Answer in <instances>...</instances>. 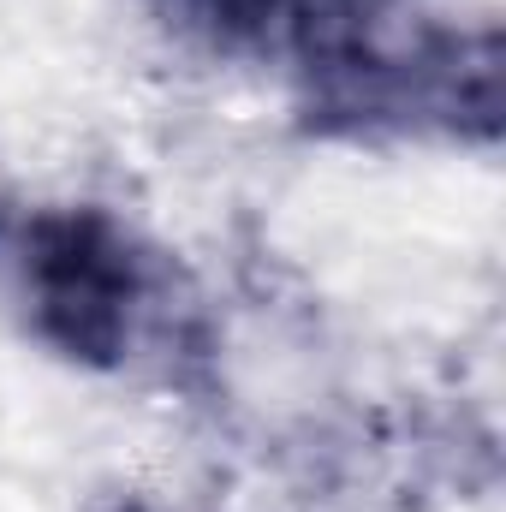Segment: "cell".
I'll return each instance as SVG.
<instances>
[{"mask_svg":"<svg viewBox=\"0 0 506 512\" xmlns=\"http://www.w3.org/2000/svg\"><path fill=\"white\" fill-rule=\"evenodd\" d=\"M18 280L36 328L90 364L126 358L149 280L131 239L102 215H36L18 233Z\"/></svg>","mask_w":506,"mask_h":512,"instance_id":"1","label":"cell"}]
</instances>
